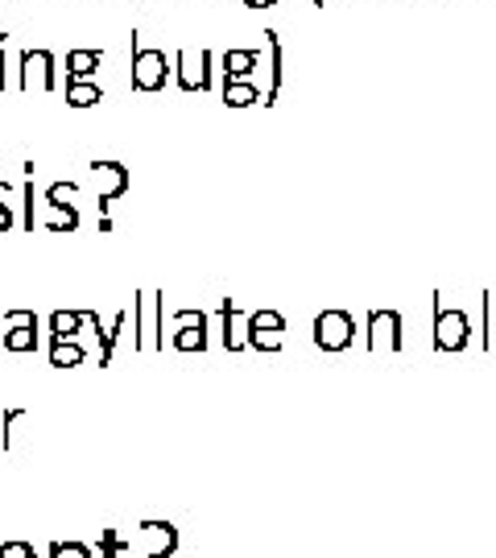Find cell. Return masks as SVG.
Masks as SVG:
<instances>
[{"instance_id":"obj_15","label":"cell","mask_w":496,"mask_h":558,"mask_svg":"<svg viewBox=\"0 0 496 558\" xmlns=\"http://www.w3.org/2000/svg\"><path fill=\"white\" fill-rule=\"evenodd\" d=\"M104 50L96 46H80V50H66V80H96Z\"/></svg>"},{"instance_id":"obj_13","label":"cell","mask_w":496,"mask_h":558,"mask_svg":"<svg viewBox=\"0 0 496 558\" xmlns=\"http://www.w3.org/2000/svg\"><path fill=\"white\" fill-rule=\"evenodd\" d=\"M265 46H269V87H265L261 104H265V108H274V104H278L281 83H286V54H281L278 29H265Z\"/></svg>"},{"instance_id":"obj_19","label":"cell","mask_w":496,"mask_h":558,"mask_svg":"<svg viewBox=\"0 0 496 558\" xmlns=\"http://www.w3.org/2000/svg\"><path fill=\"white\" fill-rule=\"evenodd\" d=\"M46 327L50 339H80V327H87V311H55Z\"/></svg>"},{"instance_id":"obj_16","label":"cell","mask_w":496,"mask_h":558,"mask_svg":"<svg viewBox=\"0 0 496 558\" xmlns=\"http://www.w3.org/2000/svg\"><path fill=\"white\" fill-rule=\"evenodd\" d=\"M261 59H265V54H261L257 46H253V50H228V54L219 59V66H223V80H249V75L261 66Z\"/></svg>"},{"instance_id":"obj_10","label":"cell","mask_w":496,"mask_h":558,"mask_svg":"<svg viewBox=\"0 0 496 558\" xmlns=\"http://www.w3.org/2000/svg\"><path fill=\"white\" fill-rule=\"evenodd\" d=\"M41 319L34 311H9L4 315V336H0V348L13 352V356H25V352H38L41 343Z\"/></svg>"},{"instance_id":"obj_29","label":"cell","mask_w":496,"mask_h":558,"mask_svg":"<svg viewBox=\"0 0 496 558\" xmlns=\"http://www.w3.org/2000/svg\"><path fill=\"white\" fill-rule=\"evenodd\" d=\"M278 0H244V9H253V13H261V9H274Z\"/></svg>"},{"instance_id":"obj_11","label":"cell","mask_w":496,"mask_h":558,"mask_svg":"<svg viewBox=\"0 0 496 558\" xmlns=\"http://www.w3.org/2000/svg\"><path fill=\"white\" fill-rule=\"evenodd\" d=\"M170 319H174V336H170L174 352H207V339H211V319H207L203 311H195V306H182V311H174Z\"/></svg>"},{"instance_id":"obj_12","label":"cell","mask_w":496,"mask_h":558,"mask_svg":"<svg viewBox=\"0 0 496 558\" xmlns=\"http://www.w3.org/2000/svg\"><path fill=\"white\" fill-rule=\"evenodd\" d=\"M137 546L145 550V558H170L179 550V525L174 521H141L137 525Z\"/></svg>"},{"instance_id":"obj_3","label":"cell","mask_w":496,"mask_h":558,"mask_svg":"<svg viewBox=\"0 0 496 558\" xmlns=\"http://www.w3.org/2000/svg\"><path fill=\"white\" fill-rule=\"evenodd\" d=\"M170 75H174V66H170V59H166V50L141 46V34L133 29V75H129L133 92H141V96H158V92H166Z\"/></svg>"},{"instance_id":"obj_1","label":"cell","mask_w":496,"mask_h":558,"mask_svg":"<svg viewBox=\"0 0 496 558\" xmlns=\"http://www.w3.org/2000/svg\"><path fill=\"white\" fill-rule=\"evenodd\" d=\"M431 311H435V352L443 356H456V352H468V343H472V319H468V311L463 306H443V294H431Z\"/></svg>"},{"instance_id":"obj_18","label":"cell","mask_w":496,"mask_h":558,"mask_svg":"<svg viewBox=\"0 0 496 558\" xmlns=\"http://www.w3.org/2000/svg\"><path fill=\"white\" fill-rule=\"evenodd\" d=\"M219 100L228 108H253V104H261V87L253 80H223Z\"/></svg>"},{"instance_id":"obj_2","label":"cell","mask_w":496,"mask_h":558,"mask_svg":"<svg viewBox=\"0 0 496 558\" xmlns=\"http://www.w3.org/2000/svg\"><path fill=\"white\" fill-rule=\"evenodd\" d=\"M87 174L96 182V203H99V232H112V220H108V211H112V203L133 186V174H129V166L124 161H112V158H96L87 166Z\"/></svg>"},{"instance_id":"obj_30","label":"cell","mask_w":496,"mask_h":558,"mask_svg":"<svg viewBox=\"0 0 496 558\" xmlns=\"http://www.w3.org/2000/svg\"><path fill=\"white\" fill-rule=\"evenodd\" d=\"M311 4H315V9H327V0H311Z\"/></svg>"},{"instance_id":"obj_6","label":"cell","mask_w":496,"mask_h":558,"mask_svg":"<svg viewBox=\"0 0 496 558\" xmlns=\"http://www.w3.org/2000/svg\"><path fill=\"white\" fill-rule=\"evenodd\" d=\"M311 331H315V348L327 352V356H339V352H348V348L356 343V319H352L348 311H339V306L318 311Z\"/></svg>"},{"instance_id":"obj_25","label":"cell","mask_w":496,"mask_h":558,"mask_svg":"<svg viewBox=\"0 0 496 558\" xmlns=\"http://www.w3.org/2000/svg\"><path fill=\"white\" fill-rule=\"evenodd\" d=\"M46 558H96V550L87 542H50Z\"/></svg>"},{"instance_id":"obj_20","label":"cell","mask_w":496,"mask_h":558,"mask_svg":"<svg viewBox=\"0 0 496 558\" xmlns=\"http://www.w3.org/2000/svg\"><path fill=\"white\" fill-rule=\"evenodd\" d=\"M87 352L80 339H50V368H80Z\"/></svg>"},{"instance_id":"obj_17","label":"cell","mask_w":496,"mask_h":558,"mask_svg":"<svg viewBox=\"0 0 496 558\" xmlns=\"http://www.w3.org/2000/svg\"><path fill=\"white\" fill-rule=\"evenodd\" d=\"M104 100V87L96 80H66V108H75V112H87V108H96Z\"/></svg>"},{"instance_id":"obj_21","label":"cell","mask_w":496,"mask_h":558,"mask_svg":"<svg viewBox=\"0 0 496 558\" xmlns=\"http://www.w3.org/2000/svg\"><path fill=\"white\" fill-rule=\"evenodd\" d=\"M124 323H129V311H120L112 327H96V339H99V368H108L112 364V352H117V339L124 331Z\"/></svg>"},{"instance_id":"obj_24","label":"cell","mask_w":496,"mask_h":558,"mask_svg":"<svg viewBox=\"0 0 496 558\" xmlns=\"http://www.w3.org/2000/svg\"><path fill=\"white\" fill-rule=\"evenodd\" d=\"M480 327H484V331H480V348L488 352V348H493V290L480 294Z\"/></svg>"},{"instance_id":"obj_27","label":"cell","mask_w":496,"mask_h":558,"mask_svg":"<svg viewBox=\"0 0 496 558\" xmlns=\"http://www.w3.org/2000/svg\"><path fill=\"white\" fill-rule=\"evenodd\" d=\"M0 558H38V550H34L29 542L13 538V542H4V546H0Z\"/></svg>"},{"instance_id":"obj_28","label":"cell","mask_w":496,"mask_h":558,"mask_svg":"<svg viewBox=\"0 0 496 558\" xmlns=\"http://www.w3.org/2000/svg\"><path fill=\"white\" fill-rule=\"evenodd\" d=\"M25 418V410L13 405V410H4V435H0V447H13V426Z\"/></svg>"},{"instance_id":"obj_8","label":"cell","mask_w":496,"mask_h":558,"mask_svg":"<svg viewBox=\"0 0 496 558\" xmlns=\"http://www.w3.org/2000/svg\"><path fill=\"white\" fill-rule=\"evenodd\" d=\"M244 343L253 348V352H265V356H278L281 348H286V319H281V311H253L249 319H244Z\"/></svg>"},{"instance_id":"obj_7","label":"cell","mask_w":496,"mask_h":558,"mask_svg":"<svg viewBox=\"0 0 496 558\" xmlns=\"http://www.w3.org/2000/svg\"><path fill=\"white\" fill-rule=\"evenodd\" d=\"M83 186L80 182H50L46 186V195H41V203H46V232H80V207L71 203V195H80Z\"/></svg>"},{"instance_id":"obj_26","label":"cell","mask_w":496,"mask_h":558,"mask_svg":"<svg viewBox=\"0 0 496 558\" xmlns=\"http://www.w3.org/2000/svg\"><path fill=\"white\" fill-rule=\"evenodd\" d=\"M9 195H13V186L0 179V232H13V220H17V216H13V199H9Z\"/></svg>"},{"instance_id":"obj_5","label":"cell","mask_w":496,"mask_h":558,"mask_svg":"<svg viewBox=\"0 0 496 558\" xmlns=\"http://www.w3.org/2000/svg\"><path fill=\"white\" fill-rule=\"evenodd\" d=\"M59 92V59H55V50H46V46H29V50H21L17 59V92Z\"/></svg>"},{"instance_id":"obj_22","label":"cell","mask_w":496,"mask_h":558,"mask_svg":"<svg viewBox=\"0 0 496 558\" xmlns=\"http://www.w3.org/2000/svg\"><path fill=\"white\" fill-rule=\"evenodd\" d=\"M145 299L149 294H133V352H145L149 348V319H145Z\"/></svg>"},{"instance_id":"obj_9","label":"cell","mask_w":496,"mask_h":558,"mask_svg":"<svg viewBox=\"0 0 496 558\" xmlns=\"http://www.w3.org/2000/svg\"><path fill=\"white\" fill-rule=\"evenodd\" d=\"M174 83L182 92H211L216 83V54L211 50H198V59L191 50H179L174 54Z\"/></svg>"},{"instance_id":"obj_23","label":"cell","mask_w":496,"mask_h":558,"mask_svg":"<svg viewBox=\"0 0 496 558\" xmlns=\"http://www.w3.org/2000/svg\"><path fill=\"white\" fill-rule=\"evenodd\" d=\"M124 555H133V542L120 538L117 530H104L99 534V558H124Z\"/></svg>"},{"instance_id":"obj_14","label":"cell","mask_w":496,"mask_h":558,"mask_svg":"<svg viewBox=\"0 0 496 558\" xmlns=\"http://www.w3.org/2000/svg\"><path fill=\"white\" fill-rule=\"evenodd\" d=\"M244 311H240L232 299H219V327H223V348L228 352H244L249 343H244Z\"/></svg>"},{"instance_id":"obj_4","label":"cell","mask_w":496,"mask_h":558,"mask_svg":"<svg viewBox=\"0 0 496 558\" xmlns=\"http://www.w3.org/2000/svg\"><path fill=\"white\" fill-rule=\"evenodd\" d=\"M364 348L368 352H401L406 348V319L394 306H373L364 319Z\"/></svg>"}]
</instances>
